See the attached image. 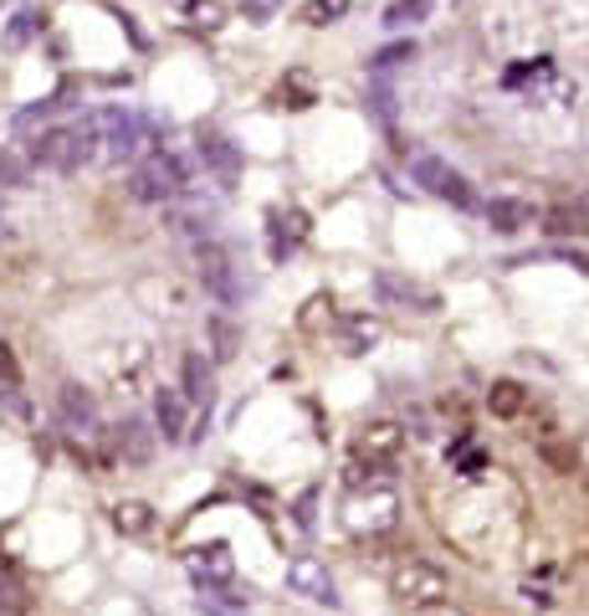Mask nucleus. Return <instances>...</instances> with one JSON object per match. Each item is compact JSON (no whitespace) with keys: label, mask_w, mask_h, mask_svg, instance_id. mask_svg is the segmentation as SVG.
I'll use <instances>...</instances> for the list:
<instances>
[{"label":"nucleus","mask_w":589,"mask_h":616,"mask_svg":"<svg viewBox=\"0 0 589 616\" xmlns=\"http://www.w3.org/2000/svg\"><path fill=\"white\" fill-rule=\"evenodd\" d=\"M88 160H98V139H92L88 123H73V129H42L31 139V165H46L57 175H73Z\"/></svg>","instance_id":"nucleus-1"},{"label":"nucleus","mask_w":589,"mask_h":616,"mask_svg":"<svg viewBox=\"0 0 589 616\" xmlns=\"http://www.w3.org/2000/svg\"><path fill=\"white\" fill-rule=\"evenodd\" d=\"M83 123L98 139V160L103 165H129L144 150V129H139V119H133L129 108H92Z\"/></svg>","instance_id":"nucleus-2"},{"label":"nucleus","mask_w":589,"mask_h":616,"mask_svg":"<svg viewBox=\"0 0 589 616\" xmlns=\"http://www.w3.org/2000/svg\"><path fill=\"white\" fill-rule=\"evenodd\" d=\"M411 181L426 191V196H436V201H446V206H457V210H471L477 206V196H471V181L461 175L451 160H441L436 150H411Z\"/></svg>","instance_id":"nucleus-3"},{"label":"nucleus","mask_w":589,"mask_h":616,"mask_svg":"<svg viewBox=\"0 0 589 616\" xmlns=\"http://www.w3.org/2000/svg\"><path fill=\"white\" fill-rule=\"evenodd\" d=\"M390 596H395L400 606H421V612H430V606H441L446 596H451V575L441 571V565H430V560H400L395 575H390Z\"/></svg>","instance_id":"nucleus-4"},{"label":"nucleus","mask_w":589,"mask_h":616,"mask_svg":"<svg viewBox=\"0 0 589 616\" xmlns=\"http://www.w3.org/2000/svg\"><path fill=\"white\" fill-rule=\"evenodd\" d=\"M129 196L144 201V206H170V201L185 196V165L175 154H149L144 165H133Z\"/></svg>","instance_id":"nucleus-5"},{"label":"nucleus","mask_w":589,"mask_h":616,"mask_svg":"<svg viewBox=\"0 0 589 616\" xmlns=\"http://www.w3.org/2000/svg\"><path fill=\"white\" fill-rule=\"evenodd\" d=\"M195 262H200V283H206L210 299H221L226 309H236V303L247 299V283H241V268H236V257L226 252L221 241H200V252H195Z\"/></svg>","instance_id":"nucleus-6"},{"label":"nucleus","mask_w":589,"mask_h":616,"mask_svg":"<svg viewBox=\"0 0 589 616\" xmlns=\"http://www.w3.org/2000/svg\"><path fill=\"white\" fill-rule=\"evenodd\" d=\"M400 452H405V426L400 421H369L364 432L353 436V457L359 463H395Z\"/></svg>","instance_id":"nucleus-7"},{"label":"nucleus","mask_w":589,"mask_h":616,"mask_svg":"<svg viewBox=\"0 0 589 616\" xmlns=\"http://www.w3.org/2000/svg\"><path fill=\"white\" fill-rule=\"evenodd\" d=\"M287 586H293L297 596H308L313 606H339V586H334V575H328L324 560H313V555H297L293 565H287Z\"/></svg>","instance_id":"nucleus-8"},{"label":"nucleus","mask_w":589,"mask_h":616,"mask_svg":"<svg viewBox=\"0 0 589 616\" xmlns=\"http://www.w3.org/2000/svg\"><path fill=\"white\" fill-rule=\"evenodd\" d=\"M482 216H487V226H492L498 237H517V231H528V226L538 221V206L523 201V196H492L482 206Z\"/></svg>","instance_id":"nucleus-9"},{"label":"nucleus","mask_w":589,"mask_h":616,"mask_svg":"<svg viewBox=\"0 0 589 616\" xmlns=\"http://www.w3.org/2000/svg\"><path fill=\"white\" fill-rule=\"evenodd\" d=\"M154 426H160L164 442H185V436H190V396L164 386V391L154 396Z\"/></svg>","instance_id":"nucleus-10"},{"label":"nucleus","mask_w":589,"mask_h":616,"mask_svg":"<svg viewBox=\"0 0 589 616\" xmlns=\"http://www.w3.org/2000/svg\"><path fill=\"white\" fill-rule=\"evenodd\" d=\"M190 575L195 586H226L236 575V560H231V544H200V550H190Z\"/></svg>","instance_id":"nucleus-11"},{"label":"nucleus","mask_w":589,"mask_h":616,"mask_svg":"<svg viewBox=\"0 0 589 616\" xmlns=\"http://www.w3.org/2000/svg\"><path fill=\"white\" fill-rule=\"evenodd\" d=\"M200 160L221 185H236V175H241V154L231 139H200Z\"/></svg>","instance_id":"nucleus-12"},{"label":"nucleus","mask_w":589,"mask_h":616,"mask_svg":"<svg viewBox=\"0 0 589 616\" xmlns=\"http://www.w3.org/2000/svg\"><path fill=\"white\" fill-rule=\"evenodd\" d=\"M57 407H62V421H67V426H98V401H92V391H83L77 380H67L57 391Z\"/></svg>","instance_id":"nucleus-13"},{"label":"nucleus","mask_w":589,"mask_h":616,"mask_svg":"<svg viewBox=\"0 0 589 616\" xmlns=\"http://www.w3.org/2000/svg\"><path fill=\"white\" fill-rule=\"evenodd\" d=\"M374 293H380L384 303H405V309H411V303H421V309H430V303H436L426 288H415L411 278H400V272H390V268L374 278Z\"/></svg>","instance_id":"nucleus-14"},{"label":"nucleus","mask_w":589,"mask_h":616,"mask_svg":"<svg viewBox=\"0 0 589 616\" xmlns=\"http://www.w3.org/2000/svg\"><path fill=\"white\" fill-rule=\"evenodd\" d=\"M523 407H528V391L517 386V380H492V391H487V411L498 421H513L523 417Z\"/></svg>","instance_id":"nucleus-15"},{"label":"nucleus","mask_w":589,"mask_h":616,"mask_svg":"<svg viewBox=\"0 0 589 616\" xmlns=\"http://www.w3.org/2000/svg\"><path fill=\"white\" fill-rule=\"evenodd\" d=\"M113 525H118V534L144 540L149 529H154V509H149L144 498H123V504H113Z\"/></svg>","instance_id":"nucleus-16"},{"label":"nucleus","mask_w":589,"mask_h":616,"mask_svg":"<svg viewBox=\"0 0 589 616\" xmlns=\"http://www.w3.org/2000/svg\"><path fill=\"white\" fill-rule=\"evenodd\" d=\"M179 391L190 396L195 407H210V391H216V376H210L206 355H185V386Z\"/></svg>","instance_id":"nucleus-17"},{"label":"nucleus","mask_w":589,"mask_h":616,"mask_svg":"<svg viewBox=\"0 0 589 616\" xmlns=\"http://www.w3.org/2000/svg\"><path fill=\"white\" fill-rule=\"evenodd\" d=\"M538 457H544V467L559 473V478H575L579 473V447L564 442V436H544V442H538Z\"/></svg>","instance_id":"nucleus-18"},{"label":"nucleus","mask_w":589,"mask_h":616,"mask_svg":"<svg viewBox=\"0 0 589 616\" xmlns=\"http://www.w3.org/2000/svg\"><path fill=\"white\" fill-rule=\"evenodd\" d=\"M430 11H436V0H390V11H384V26H390V31L421 26V21H430Z\"/></svg>","instance_id":"nucleus-19"},{"label":"nucleus","mask_w":589,"mask_h":616,"mask_svg":"<svg viewBox=\"0 0 589 616\" xmlns=\"http://www.w3.org/2000/svg\"><path fill=\"white\" fill-rule=\"evenodd\" d=\"M548 237H589V206H559L548 210Z\"/></svg>","instance_id":"nucleus-20"},{"label":"nucleus","mask_w":589,"mask_h":616,"mask_svg":"<svg viewBox=\"0 0 589 616\" xmlns=\"http://www.w3.org/2000/svg\"><path fill=\"white\" fill-rule=\"evenodd\" d=\"M277 104L282 108H313L318 104V88H313V77L308 73H287L277 83Z\"/></svg>","instance_id":"nucleus-21"},{"label":"nucleus","mask_w":589,"mask_h":616,"mask_svg":"<svg viewBox=\"0 0 589 616\" xmlns=\"http://www.w3.org/2000/svg\"><path fill=\"white\" fill-rule=\"evenodd\" d=\"M195 606L206 616H247V596H231V591H221V586H200Z\"/></svg>","instance_id":"nucleus-22"},{"label":"nucleus","mask_w":589,"mask_h":616,"mask_svg":"<svg viewBox=\"0 0 589 616\" xmlns=\"http://www.w3.org/2000/svg\"><path fill=\"white\" fill-rule=\"evenodd\" d=\"M405 62H415V42H390L369 57V73L384 77V73H395V67H405Z\"/></svg>","instance_id":"nucleus-23"},{"label":"nucleus","mask_w":589,"mask_h":616,"mask_svg":"<svg viewBox=\"0 0 589 616\" xmlns=\"http://www.w3.org/2000/svg\"><path fill=\"white\" fill-rule=\"evenodd\" d=\"M0 185L11 191H31V160L15 150H0Z\"/></svg>","instance_id":"nucleus-24"},{"label":"nucleus","mask_w":589,"mask_h":616,"mask_svg":"<svg viewBox=\"0 0 589 616\" xmlns=\"http://www.w3.org/2000/svg\"><path fill=\"white\" fill-rule=\"evenodd\" d=\"M374 339H380V324L374 318H349L343 324V355H364Z\"/></svg>","instance_id":"nucleus-25"},{"label":"nucleus","mask_w":589,"mask_h":616,"mask_svg":"<svg viewBox=\"0 0 589 616\" xmlns=\"http://www.w3.org/2000/svg\"><path fill=\"white\" fill-rule=\"evenodd\" d=\"M343 15H349V0H308V6H303V21H308V26H334Z\"/></svg>","instance_id":"nucleus-26"},{"label":"nucleus","mask_w":589,"mask_h":616,"mask_svg":"<svg viewBox=\"0 0 589 616\" xmlns=\"http://www.w3.org/2000/svg\"><path fill=\"white\" fill-rule=\"evenodd\" d=\"M190 21L200 31H221L226 26V6L221 0H190Z\"/></svg>","instance_id":"nucleus-27"},{"label":"nucleus","mask_w":589,"mask_h":616,"mask_svg":"<svg viewBox=\"0 0 589 616\" xmlns=\"http://www.w3.org/2000/svg\"><path fill=\"white\" fill-rule=\"evenodd\" d=\"M324 324H334V299H328V293H313L308 309H303V329L318 334Z\"/></svg>","instance_id":"nucleus-28"},{"label":"nucleus","mask_w":589,"mask_h":616,"mask_svg":"<svg viewBox=\"0 0 589 616\" xmlns=\"http://www.w3.org/2000/svg\"><path fill=\"white\" fill-rule=\"evenodd\" d=\"M0 411H6L15 426H31V401L21 396V386H0Z\"/></svg>","instance_id":"nucleus-29"},{"label":"nucleus","mask_w":589,"mask_h":616,"mask_svg":"<svg viewBox=\"0 0 589 616\" xmlns=\"http://www.w3.org/2000/svg\"><path fill=\"white\" fill-rule=\"evenodd\" d=\"M210 339H216V360H231L236 345H241L236 324H226V318H210Z\"/></svg>","instance_id":"nucleus-30"},{"label":"nucleus","mask_w":589,"mask_h":616,"mask_svg":"<svg viewBox=\"0 0 589 616\" xmlns=\"http://www.w3.org/2000/svg\"><path fill=\"white\" fill-rule=\"evenodd\" d=\"M369 104H374V114L384 119V129L395 123V93L384 88V83H374V93H369Z\"/></svg>","instance_id":"nucleus-31"},{"label":"nucleus","mask_w":589,"mask_h":616,"mask_svg":"<svg viewBox=\"0 0 589 616\" xmlns=\"http://www.w3.org/2000/svg\"><path fill=\"white\" fill-rule=\"evenodd\" d=\"M241 11H247V21L266 26V21H272V15L282 11V0H241Z\"/></svg>","instance_id":"nucleus-32"},{"label":"nucleus","mask_w":589,"mask_h":616,"mask_svg":"<svg viewBox=\"0 0 589 616\" xmlns=\"http://www.w3.org/2000/svg\"><path fill=\"white\" fill-rule=\"evenodd\" d=\"M123 447H129V457H149V436L144 426L133 421V426H123Z\"/></svg>","instance_id":"nucleus-33"},{"label":"nucleus","mask_w":589,"mask_h":616,"mask_svg":"<svg viewBox=\"0 0 589 616\" xmlns=\"http://www.w3.org/2000/svg\"><path fill=\"white\" fill-rule=\"evenodd\" d=\"M0 386H21V370H15L11 345H0Z\"/></svg>","instance_id":"nucleus-34"},{"label":"nucleus","mask_w":589,"mask_h":616,"mask_svg":"<svg viewBox=\"0 0 589 616\" xmlns=\"http://www.w3.org/2000/svg\"><path fill=\"white\" fill-rule=\"evenodd\" d=\"M31 31H36V15H15V26H11V46H21V42H26V36H31Z\"/></svg>","instance_id":"nucleus-35"},{"label":"nucleus","mask_w":589,"mask_h":616,"mask_svg":"<svg viewBox=\"0 0 589 616\" xmlns=\"http://www.w3.org/2000/svg\"><path fill=\"white\" fill-rule=\"evenodd\" d=\"M482 467H487V457H482V452H467L457 473H461V478H482Z\"/></svg>","instance_id":"nucleus-36"},{"label":"nucleus","mask_w":589,"mask_h":616,"mask_svg":"<svg viewBox=\"0 0 589 616\" xmlns=\"http://www.w3.org/2000/svg\"><path fill=\"white\" fill-rule=\"evenodd\" d=\"M559 257L564 262H575L579 272H589V252H579V247H559Z\"/></svg>","instance_id":"nucleus-37"},{"label":"nucleus","mask_w":589,"mask_h":616,"mask_svg":"<svg viewBox=\"0 0 589 616\" xmlns=\"http://www.w3.org/2000/svg\"><path fill=\"white\" fill-rule=\"evenodd\" d=\"M297 525H303V529L313 525V494H303V498H297Z\"/></svg>","instance_id":"nucleus-38"},{"label":"nucleus","mask_w":589,"mask_h":616,"mask_svg":"<svg viewBox=\"0 0 589 616\" xmlns=\"http://www.w3.org/2000/svg\"><path fill=\"white\" fill-rule=\"evenodd\" d=\"M426 616H467V612H461V606H451V602H441V606H430Z\"/></svg>","instance_id":"nucleus-39"},{"label":"nucleus","mask_w":589,"mask_h":616,"mask_svg":"<svg viewBox=\"0 0 589 616\" xmlns=\"http://www.w3.org/2000/svg\"><path fill=\"white\" fill-rule=\"evenodd\" d=\"M0 237H11V221H6V210H0Z\"/></svg>","instance_id":"nucleus-40"},{"label":"nucleus","mask_w":589,"mask_h":616,"mask_svg":"<svg viewBox=\"0 0 589 616\" xmlns=\"http://www.w3.org/2000/svg\"><path fill=\"white\" fill-rule=\"evenodd\" d=\"M585 494H589V473H585Z\"/></svg>","instance_id":"nucleus-41"}]
</instances>
